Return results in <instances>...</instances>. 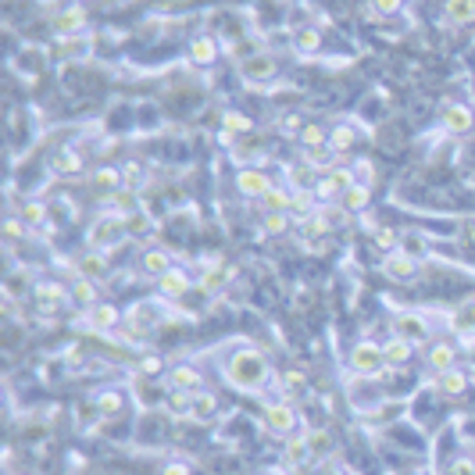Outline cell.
<instances>
[{"mask_svg": "<svg viewBox=\"0 0 475 475\" xmlns=\"http://www.w3.org/2000/svg\"><path fill=\"white\" fill-rule=\"evenodd\" d=\"M190 58H193L200 68L215 65V61H218V43L211 39V36H193V43H190Z\"/></svg>", "mask_w": 475, "mask_h": 475, "instance_id": "24", "label": "cell"}, {"mask_svg": "<svg viewBox=\"0 0 475 475\" xmlns=\"http://www.w3.org/2000/svg\"><path fill=\"white\" fill-rule=\"evenodd\" d=\"M426 364L433 368L436 376H440V372H447V368H454V364H457V347H454L450 340H433V343L426 347Z\"/></svg>", "mask_w": 475, "mask_h": 475, "instance_id": "14", "label": "cell"}, {"mask_svg": "<svg viewBox=\"0 0 475 475\" xmlns=\"http://www.w3.org/2000/svg\"><path fill=\"white\" fill-rule=\"evenodd\" d=\"M22 222H25L29 229L43 226V222H47V204H43V200H25V204H22Z\"/></svg>", "mask_w": 475, "mask_h": 475, "instance_id": "41", "label": "cell"}, {"mask_svg": "<svg viewBox=\"0 0 475 475\" xmlns=\"http://www.w3.org/2000/svg\"><path fill=\"white\" fill-rule=\"evenodd\" d=\"M82 322H86L90 333H115L118 322H122V311L115 304H93V307H86Z\"/></svg>", "mask_w": 475, "mask_h": 475, "instance_id": "8", "label": "cell"}, {"mask_svg": "<svg viewBox=\"0 0 475 475\" xmlns=\"http://www.w3.org/2000/svg\"><path fill=\"white\" fill-rule=\"evenodd\" d=\"M354 140H357V132H354V125H336V129H329V150L333 154H347L350 147H354Z\"/></svg>", "mask_w": 475, "mask_h": 475, "instance_id": "33", "label": "cell"}, {"mask_svg": "<svg viewBox=\"0 0 475 475\" xmlns=\"http://www.w3.org/2000/svg\"><path fill=\"white\" fill-rule=\"evenodd\" d=\"M161 372H165V361L157 357V354H147V357H140V376L154 379V376H161Z\"/></svg>", "mask_w": 475, "mask_h": 475, "instance_id": "48", "label": "cell"}, {"mask_svg": "<svg viewBox=\"0 0 475 475\" xmlns=\"http://www.w3.org/2000/svg\"><path fill=\"white\" fill-rule=\"evenodd\" d=\"M411 354H414V343L411 340H404V336H390L386 343H383V357H386V368H404L407 361H411Z\"/></svg>", "mask_w": 475, "mask_h": 475, "instance_id": "19", "label": "cell"}, {"mask_svg": "<svg viewBox=\"0 0 475 475\" xmlns=\"http://www.w3.org/2000/svg\"><path fill=\"white\" fill-rule=\"evenodd\" d=\"M161 322H168V307H161V304H136L132 311H129V326L132 329H140V333H150L154 326H161Z\"/></svg>", "mask_w": 475, "mask_h": 475, "instance_id": "11", "label": "cell"}, {"mask_svg": "<svg viewBox=\"0 0 475 475\" xmlns=\"http://www.w3.org/2000/svg\"><path fill=\"white\" fill-rule=\"evenodd\" d=\"M68 300H72L75 307H93V304H100V300H97V283L86 279V276H75V279H72V290H68Z\"/></svg>", "mask_w": 475, "mask_h": 475, "instance_id": "25", "label": "cell"}, {"mask_svg": "<svg viewBox=\"0 0 475 475\" xmlns=\"http://www.w3.org/2000/svg\"><path fill=\"white\" fill-rule=\"evenodd\" d=\"M350 368H354V376H364V379L379 376L383 368H386L383 343H376V340H361V343H354V350H350Z\"/></svg>", "mask_w": 475, "mask_h": 475, "instance_id": "4", "label": "cell"}, {"mask_svg": "<svg viewBox=\"0 0 475 475\" xmlns=\"http://www.w3.org/2000/svg\"><path fill=\"white\" fill-rule=\"evenodd\" d=\"M440 122H443V129H447L450 136H464V132H471L475 115H471V108H468V104L450 100V104H443V115H440Z\"/></svg>", "mask_w": 475, "mask_h": 475, "instance_id": "9", "label": "cell"}, {"mask_svg": "<svg viewBox=\"0 0 475 475\" xmlns=\"http://www.w3.org/2000/svg\"><path fill=\"white\" fill-rule=\"evenodd\" d=\"M261 207H265V215H290L293 190L290 186H272L265 197H261Z\"/></svg>", "mask_w": 475, "mask_h": 475, "instance_id": "21", "label": "cell"}, {"mask_svg": "<svg viewBox=\"0 0 475 475\" xmlns=\"http://www.w3.org/2000/svg\"><path fill=\"white\" fill-rule=\"evenodd\" d=\"M58 54L61 58H82V54H90V36L86 32H79V36H58Z\"/></svg>", "mask_w": 475, "mask_h": 475, "instance_id": "31", "label": "cell"}, {"mask_svg": "<svg viewBox=\"0 0 475 475\" xmlns=\"http://www.w3.org/2000/svg\"><path fill=\"white\" fill-rule=\"evenodd\" d=\"M393 333L404 336V340H411V343H433L429 340L433 336V326H429V319L421 311H400L397 319H393Z\"/></svg>", "mask_w": 475, "mask_h": 475, "instance_id": "5", "label": "cell"}, {"mask_svg": "<svg viewBox=\"0 0 475 475\" xmlns=\"http://www.w3.org/2000/svg\"><path fill=\"white\" fill-rule=\"evenodd\" d=\"M293 47L300 50V54H319V50H322V32L307 25V29H300V32H297Z\"/></svg>", "mask_w": 475, "mask_h": 475, "instance_id": "38", "label": "cell"}, {"mask_svg": "<svg viewBox=\"0 0 475 475\" xmlns=\"http://www.w3.org/2000/svg\"><path fill=\"white\" fill-rule=\"evenodd\" d=\"M400 250H407V254H421V250H426V236H421V233H404L400 236Z\"/></svg>", "mask_w": 475, "mask_h": 475, "instance_id": "49", "label": "cell"}, {"mask_svg": "<svg viewBox=\"0 0 475 475\" xmlns=\"http://www.w3.org/2000/svg\"><path fill=\"white\" fill-rule=\"evenodd\" d=\"M276 72H279V61H276L272 54H265V50H257V54H250V58L240 61V79L250 82V86L276 79Z\"/></svg>", "mask_w": 475, "mask_h": 475, "instance_id": "6", "label": "cell"}, {"mask_svg": "<svg viewBox=\"0 0 475 475\" xmlns=\"http://www.w3.org/2000/svg\"><path fill=\"white\" fill-rule=\"evenodd\" d=\"M222 125H226V132H229V136L250 132V118H247V115H240V111H226V115H222Z\"/></svg>", "mask_w": 475, "mask_h": 475, "instance_id": "46", "label": "cell"}, {"mask_svg": "<svg viewBox=\"0 0 475 475\" xmlns=\"http://www.w3.org/2000/svg\"><path fill=\"white\" fill-rule=\"evenodd\" d=\"M290 215H293V222H304V218H311V215H319V211H314V190H293Z\"/></svg>", "mask_w": 475, "mask_h": 475, "instance_id": "29", "label": "cell"}, {"mask_svg": "<svg viewBox=\"0 0 475 475\" xmlns=\"http://www.w3.org/2000/svg\"><path fill=\"white\" fill-rule=\"evenodd\" d=\"M307 461H311L307 440H304V436H290V440H286V464L300 468V464H307Z\"/></svg>", "mask_w": 475, "mask_h": 475, "instance_id": "37", "label": "cell"}, {"mask_svg": "<svg viewBox=\"0 0 475 475\" xmlns=\"http://www.w3.org/2000/svg\"><path fill=\"white\" fill-rule=\"evenodd\" d=\"M383 404V390L372 383V379H357L354 386H350V407H357V411H376Z\"/></svg>", "mask_w": 475, "mask_h": 475, "instance_id": "13", "label": "cell"}, {"mask_svg": "<svg viewBox=\"0 0 475 475\" xmlns=\"http://www.w3.org/2000/svg\"><path fill=\"white\" fill-rule=\"evenodd\" d=\"M32 297H36V307L50 314V311H58V304L68 300V290H65L61 283H54V279H47V283H36Z\"/></svg>", "mask_w": 475, "mask_h": 475, "instance_id": "16", "label": "cell"}, {"mask_svg": "<svg viewBox=\"0 0 475 475\" xmlns=\"http://www.w3.org/2000/svg\"><path fill=\"white\" fill-rule=\"evenodd\" d=\"M404 8V0H372V11H379V15H397Z\"/></svg>", "mask_w": 475, "mask_h": 475, "instance_id": "52", "label": "cell"}, {"mask_svg": "<svg viewBox=\"0 0 475 475\" xmlns=\"http://www.w3.org/2000/svg\"><path fill=\"white\" fill-rule=\"evenodd\" d=\"M90 186L97 193H104V197H115V190L122 186V168H97L90 175Z\"/></svg>", "mask_w": 475, "mask_h": 475, "instance_id": "27", "label": "cell"}, {"mask_svg": "<svg viewBox=\"0 0 475 475\" xmlns=\"http://www.w3.org/2000/svg\"><path fill=\"white\" fill-rule=\"evenodd\" d=\"M54 32L58 36H79V32H86V8H68V11H61L58 18H54Z\"/></svg>", "mask_w": 475, "mask_h": 475, "instance_id": "22", "label": "cell"}, {"mask_svg": "<svg viewBox=\"0 0 475 475\" xmlns=\"http://www.w3.org/2000/svg\"><path fill=\"white\" fill-rule=\"evenodd\" d=\"M122 390H104V393H97V411L104 414V418H111V414H118L122 411Z\"/></svg>", "mask_w": 475, "mask_h": 475, "instance_id": "40", "label": "cell"}, {"mask_svg": "<svg viewBox=\"0 0 475 475\" xmlns=\"http://www.w3.org/2000/svg\"><path fill=\"white\" fill-rule=\"evenodd\" d=\"M261 421H265V433L279 436V440H290L297 436V426H300V414L290 400H276L265 407V414H261Z\"/></svg>", "mask_w": 475, "mask_h": 475, "instance_id": "3", "label": "cell"}, {"mask_svg": "<svg viewBox=\"0 0 475 475\" xmlns=\"http://www.w3.org/2000/svg\"><path fill=\"white\" fill-rule=\"evenodd\" d=\"M433 390H436L440 397H461V393L468 390V376L454 364V368H447V372H440V376H436Z\"/></svg>", "mask_w": 475, "mask_h": 475, "instance_id": "20", "label": "cell"}, {"mask_svg": "<svg viewBox=\"0 0 475 475\" xmlns=\"http://www.w3.org/2000/svg\"><path fill=\"white\" fill-rule=\"evenodd\" d=\"M140 269H143V276H150V279L168 276V272L175 269V265H172V250H165V247H150V250H143Z\"/></svg>", "mask_w": 475, "mask_h": 475, "instance_id": "15", "label": "cell"}, {"mask_svg": "<svg viewBox=\"0 0 475 475\" xmlns=\"http://www.w3.org/2000/svg\"><path fill=\"white\" fill-rule=\"evenodd\" d=\"M443 18L450 25H471L475 22V0H443Z\"/></svg>", "mask_w": 475, "mask_h": 475, "instance_id": "23", "label": "cell"}, {"mask_svg": "<svg viewBox=\"0 0 475 475\" xmlns=\"http://www.w3.org/2000/svg\"><path fill=\"white\" fill-rule=\"evenodd\" d=\"M368 204H372V190L361 186V183H354V186L340 197V207L347 211V215H361V211H364Z\"/></svg>", "mask_w": 475, "mask_h": 475, "instance_id": "26", "label": "cell"}, {"mask_svg": "<svg viewBox=\"0 0 475 475\" xmlns=\"http://www.w3.org/2000/svg\"><path fill=\"white\" fill-rule=\"evenodd\" d=\"M165 407H168L172 414H179V418H190V411H193V393L168 390V393H165Z\"/></svg>", "mask_w": 475, "mask_h": 475, "instance_id": "36", "label": "cell"}, {"mask_svg": "<svg viewBox=\"0 0 475 475\" xmlns=\"http://www.w3.org/2000/svg\"><path fill=\"white\" fill-rule=\"evenodd\" d=\"M122 240H129V229H125V218L115 215V211H104V215H97L86 229V247L90 250H100L108 254L111 247H118Z\"/></svg>", "mask_w": 475, "mask_h": 475, "instance_id": "2", "label": "cell"}, {"mask_svg": "<svg viewBox=\"0 0 475 475\" xmlns=\"http://www.w3.org/2000/svg\"><path fill=\"white\" fill-rule=\"evenodd\" d=\"M300 143L307 150H326L329 147V129H322V125H300Z\"/></svg>", "mask_w": 475, "mask_h": 475, "instance_id": "35", "label": "cell"}, {"mask_svg": "<svg viewBox=\"0 0 475 475\" xmlns=\"http://www.w3.org/2000/svg\"><path fill=\"white\" fill-rule=\"evenodd\" d=\"M161 475H193V468H190L186 461H168V464L161 468Z\"/></svg>", "mask_w": 475, "mask_h": 475, "instance_id": "54", "label": "cell"}, {"mask_svg": "<svg viewBox=\"0 0 475 475\" xmlns=\"http://www.w3.org/2000/svg\"><path fill=\"white\" fill-rule=\"evenodd\" d=\"M165 383H168V390H183V393H200L204 390V376L193 364H172L165 372Z\"/></svg>", "mask_w": 475, "mask_h": 475, "instance_id": "10", "label": "cell"}, {"mask_svg": "<svg viewBox=\"0 0 475 475\" xmlns=\"http://www.w3.org/2000/svg\"><path fill=\"white\" fill-rule=\"evenodd\" d=\"M447 475H475V461H471V457H457Z\"/></svg>", "mask_w": 475, "mask_h": 475, "instance_id": "53", "label": "cell"}, {"mask_svg": "<svg viewBox=\"0 0 475 475\" xmlns=\"http://www.w3.org/2000/svg\"><path fill=\"white\" fill-rule=\"evenodd\" d=\"M125 229H129V240H143V236H150V233H154V222H150V215L136 211V215H129V218H125Z\"/></svg>", "mask_w": 475, "mask_h": 475, "instance_id": "42", "label": "cell"}, {"mask_svg": "<svg viewBox=\"0 0 475 475\" xmlns=\"http://www.w3.org/2000/svg\"><path fill=\"white\" fill-rule=\"evenodd\" d=\"M304 440H307V450H311V461H314V464H319V461H329V457L336 454V440H333L329 429H311Z\"/></svg>", "mask_w": 475, "mask_h": 475, "instance_id": "18", "label": "cell"}, {"mask_svg": "<svg viewBox=\"0 0 475 475\" xmlns=\"http://www.w3.org/2000/svg\"><path fill=\"white\" fill-rule=\"evenodd\" d=\"M304 390H307V383H304L300 372H286V376H283V393H286V397H304ZM286 397H283V400H286Z\"/></svg>", "mask_w": 475, "mask_h": 475, "instance_id": "47", "label": "cell"}, {"mask_svg": "<svg viewBox=\"0 0 475 475\" xmlns=\"http://www.w3.org/2000/svg\"><path fill=\"white\" fill-rule=\"evenodd\" d=\"M218 411V397L215 393H207V390H200V393H193V411H190V418H200V421H207L211 414Z\"/></svg>", "mask_w": 475, "mask_h": 475, "instance_id": "34", "label": "cell"}, {"mask_svg": "<svg viewBox=\"0 0 475 475\" xmlns=\"http://www.w3.org/2000/svg\"><path fill=\"white\" fill-rule=\"evenodd\" d=\"M122 183H125L129 190L143 186V183H147V168H143L140 161H125V165H122Z\"/></svg>", "mask_w": 475, "mask_h": 475, "instance_id": "44", "label": "cell"}, {"mask_svg": "<svg viewBox=\"0 0 475 475\" xmlns=\"http://www.w3.org/2000/svg\"><path fill=\"white\" fill-rule=\"evenodd\" d=\"M4 286H8V297H25V293H29V283H25V272H11Z\"/></svg>", "mask_w": 475, "mask_h": 475, "instance_id": "50", "label": "cell"}, {"mask_svg": "<svg viewBox=\"0 0 475 475\" xmlns=\"http://www.w3.org/2000/svg\"><path fill=\"white\" fill-rule=\"evenodd\" d=\"M222 376H226V383H229L233 390H240V393H257L261 386L269 383L272 368H269V357L261 354L257 347L240 343V347H236V350L226 357V364H222Z\"/></svg>", "mask_w": 475, "mask_h": 475, "instance_id": "1", "label": "cell"}, {"mask_svg": "<svg viewBox=\"0 0 475 475\" xmlns=\"http://www.w3.org/2000/svg\"><path fill=\"white\" fill-rule=\"evenodd\" d=\"M226 283H229V272H226V269H207V272L200 276V290H207V293L222 290Z\"/></svg>", "mask_w": 475, "mask_h": 475, "instance_id": "45", "label": "cell"}, {"mask_svg": "<svg viewBox=\"0 0 475 475\" xmlns=\"http://www.w3.org/2000/svg\"><path fill=\"white\" fill-rule=\"evenodd\" d=\"M104 272H108V254H100V250H86V257L79 261V276H86V279H100Z\"/></svg>", "mask_w": 475, "mask_h": 475, "instance_id": "28", "label": "cell"}, {"mask_svg": "<svg viewBox=\"0 0 475 475\" xmlns=\"http://www.w3.org/2000/svg\"><path fill=\"white\" fill-rule=\"evenodd\" d=\"M111 211L115 215H122V218H129V215H136L140 211V200H136V190H129V186H122L115 197H111Z\"/></svg>", "mask_w": 475, "mask_h": 475, "instance_id": "32", "label": "cell"}, {"mask_svg": "<svg viewBox=\"0 0 475 475\" xmlns=\"http://www.w3.org/2000/svg\"><path fill=\"white\" fill-rule=\"evenodd\" d=\"M293 226V215H265L261 218V229H265L269 236H286Z\"/></svg>", "mask_w": 475, "mask_h": 475, "instance_id": "43", "label": "cell"}, {"mask_svg": "<svg viewBox=\"0 0 475 475\" xmlns=\"http://www.w3.org/2000/svg\"><path fill=\"white\" fill-rule=\"evenodd\" d=\"M190 286H193V279H190V272H183V269H172L168 276L157 279V290H161L165 300H183V297L190 293Z\"/></svg>", "mask_w": 475, "mask_h": 475, "instance_id": "17", "label": "cell"}, {"mask_svg": "<svg viewBox=\"0 0 475 475\" xmlns=\"http://www.w3.org/2000/svg\"><path fill=\"white\" fill-rule=\"evenodd\" d=\"M276 183L261 172V168H240V175H236V190L243 193V197H250V200H261L269 190H272Z\"/></svg>", "mask_w": 475, "mask_h": 475, "instance_id": "12", "label": "cell"}, {"mask_svg": "<svg viewBox=\"0 0 475 475\" xmlns=\"http://www.w3.org/2000/svg\"><path fill=\"white\" fill-rule=\"evenodd\" d=\"M383 276L386 279H393V283H411L414 276H418V257L414 254H407V250H390L386 257H383Z\"/></svg>", "mask_w": 475, "mask_h": 475, "instance_id": "7", "label": "cell"}, {"mask_svg": "<svg viewBox=\"0 0 475 475\" xmlns=\"http://www.w3.org/2000/svg\"><path fill=\"white\" fill-rule=\"evenodd\" d=\"M350 172H354V183H361V186H372V179H376L372 161H357V168H350Z\"/></svg>", "mask_w": 475, "mask_h": 475, "instance_id": "51", "label": "cell"}, {"mask_svg": "<svg viewBox=\"0 0 475 475\" xmlns=\"http://www.w3.org/2000/svg\"><path fill=\"white\" fill-rule=\"evenodd\" d=\"M54 172H58V175H79V172H82L79 150H72V147L58 150V154H54Z\"/></svg>", "mask_w": 475, "mask_h": 475, "instance_id": "30", "label": "cell"}, {"mask_svg": "<svg viewBox=\"0 0 475 475\" xmlns=\"http://www.w3.org/2000/svg\"><path fill=\"white\" fill-rule=\"evenodd\" d=\"M450 326H454L457 333H475V300L461 304V307L450 314Z\"/></svg>", "mask_w": 475, "mask_h": 475, "instance_id": "39", "label": "cell"}]
</instances>
